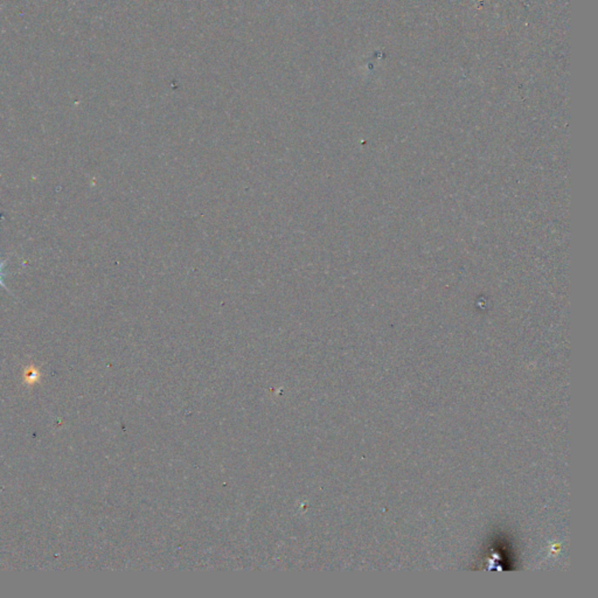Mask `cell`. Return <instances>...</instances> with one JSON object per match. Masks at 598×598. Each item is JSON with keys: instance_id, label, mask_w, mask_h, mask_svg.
<instances>
[{"instance_id": "cell-1", "label": "cell", "mask_w": 598, "mask_h": 598, "mask_svg": "<svg viewBox=\"0 0 598 598\" xmlns=\"http://www.w3.org/2000/svg\"><path fill=\"white\" fill-rule=\"evenodd\" d=\"M8 260H10V258H5L4 261L0 262V286H3L5 290H8V292L12 295V292H11V290L8 289V286H5V278H6L5 268H6V264H8Z\"/></svg>"}]
</instances>
